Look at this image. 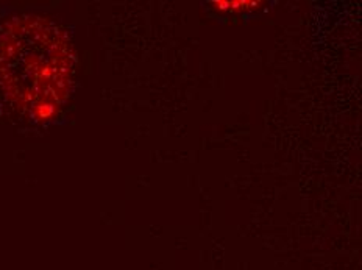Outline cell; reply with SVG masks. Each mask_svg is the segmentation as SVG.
Instances as JSON below:
<instances>
[{
    "mask_svg": "<svg viewBox=\"0 0 362 270\" xmlns=\"http://www.w3.org/2000/svg\"><path fill=\"white\" fill-rule=\"evenodd\" d=\"M67 75V58L63 42L55 35L52 41L21 47L14 55V83L19 86L18 95L27 97L36 111H52Z\"/></svg>",
    "mask_w": 362,
    "mask_h": 270,
    "instance_id": "obj_1",
    "label": "cell"
}]
</instances>
